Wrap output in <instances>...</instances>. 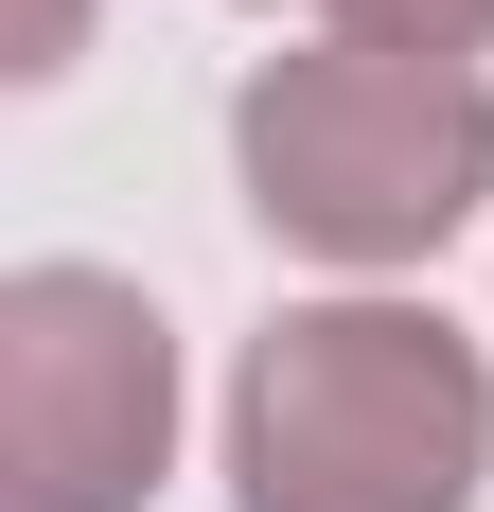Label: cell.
I'll return each mask as SVG.
<instances>
[{"label":"cell","instance_id":"cell-1","mask_svg":"<svg viewBox=\"0 0 494 512\" xmlns=\"http://www.w3.org/2000/svg\"><path fill=\"white\" fill-rule=\"evenodd\" d=\"M494 477V371L424 301H300L230 371L247 512H459Z\"/></svg>","mask_w":494,"mask_h":512},{"label":"cell","instance_id":"cell-2","mask_svg":"<svg viewBox=\"0 0 494 512\" xmlns=\"http://www.w3.org/2000/svg\"><path fill=\"white\" fill-rule=\"evenodd\" d=\"M230 177L318 265H424L494 195V89L442 53H371V36L265 53L230 89Z\"/></svg>","mask_w":494,"mask_h":512},{"label":"cell","instance_id":"cell-3","mask_svg":"<svg viewBox=\"0 0 494 512\" xmlns=\"http://www.w3.org/2000/svg\"><path fill=\"white\" fill-rule=\"evenodd\" d=\"M177 460V336L106 265L0 283V512H142Z\"/></svg>","mask_w":494,"mask_h":512},{"label":"cell","instance_id":"cell-4","mask_svg":"<svg viewBox=\"0 0 494 512\" xmlns=\"http://www.w3.org/2000/svg\"><path fill=\"white\" fill-rule=\"evenodd\" d=\"M336 36H371V53H494V0H336Z\"/></svg>","mask_w":494,"mask_h":512}]
</instances>
